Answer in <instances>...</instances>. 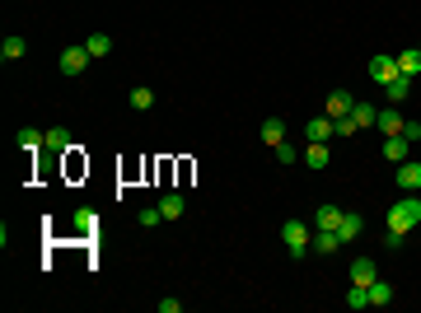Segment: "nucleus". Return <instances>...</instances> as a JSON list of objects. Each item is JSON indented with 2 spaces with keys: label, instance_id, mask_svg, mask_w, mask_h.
<instances>
[{
  "label": "nucleus",
  "instance_id": "6e6552de",
  "mask_svg": "<svg viewBox=\"0 0 421 313\" xmlns=\"http://www.w3.org/2000/svg\"><path fill=\"white\" fill-rule=\"evenodd\" d=\"M370 281H379L374 257H356V262H351V285H370Z\"/></svg>",
  "mask_w": 421,
  "mask_h": 313
},
{
  "label": "nucleus",
  "instance_id": "dca6fc26",
  "mask_svg": "<svg viewBox=\"0 0 421 313\" xmlns=\"http://www.w3.org/2000/svg\"><path fill=\"white\" fill-rule=\"evenodd\" d=\"M281 141H286V122H281V117H267V122H263V145L276 150Z\"/></svg>",
  "mask_w": 421,
  "mask_h": 313
},
{
  "label": "nucleus",
  "instance_id": "a211bd4d",
  "mask_svg": "<svg viewBox=\"0 0 421 313\" xmlns=\"http://www.w3.org/2000/svg\"><path fill=\"white\" fill-rule=\"evenodd\" d=\"M398 70H403V75H421V47L398 52Z\"/></svg>",
  "mask_w": 421,
  "mask_h": 313
},
{
  "label": "nucleus",
  "instance_id": "4468645a",
  "mask_svg": "<svg viewBox=\"0 0 421 313\" xmlns=\"http://www.w3.org/2000/svg\"><path fill=\"white\" fill-rule=\"evenodd\" d=\"M183 211H187L183 192H164V197H159V215H164V220H178Z\"/></svg>",
  "mask_w": 421,
  "mask_h": 313
},
{
  "label": "nucleus",
  "instance_id": "b1692460",
  "mask_svg": "<svg viewBox=\"0 0 421 313\" xmlns=\"http://www.w3.org/2000/svg\"><path fill=\"white\" fill-rule=\"evenodd\" d=\"M351 117H356V126H374V122H379V108H374V103H356Z\"/></svg>",
  "mask_w": 421,
  "mask_h": 313
},
{
  "label": "nucleus",
  "instance_id": "a878e982",
  "mask_svg": "<svg viewBox=\"0 0 421 313\" xmlns=\"http://www.w3.org/2000/svg\"><path fill=\"white\" fill-rule=\"evenodd\" d=\"M356 131H360L356 117H332V136H342V141H346V136H356Z\"/></svg>",
  "mask_w": 421,
  "mask_h": 313
},
{
  "label": "nucleus",
  "instance_id": "9d476101",
  "mask_svg": "<svg viewBox=\"0 0 421 313\" xmlns=\"http://www.w3.org/2000/svg\"><path fill=\"white\" fill-rule=\"evenodd\" d=\"M15 141H19V150L38 155V150H47V131H38V126H24V131H19Z\"/></svg>",
  "mask_w": 421,
  "mask_h": 313
},
{
  "label": "nucleus",
  "instance_id": "9b49d317",
  "mask_svg": "<svg viewBox=\"0 0 421 313\" xmlns=\"http://www.w3.org/2000/svg\"><path fill=\"white\" fill-rule=\"evenodd\" d=\"M398 188H421V159H403V164H398Z\"/></svg>",
  "mask_w": 421,
  "mask_h": 313
},
{
  "label": "nucleus",
  "instance_id": "f3484780",
  "mask_svg": "<svg viewBox=\"0 0 421 313\" xmlns=\"http://www.w3.org/2000/svg\"><path fill=\"white\" fill-rule=\"evenodd\" d=\"M384 94H389V103H403V98L412 94V75H398V79H389V84H384Z\"/></svg>",
  "mask_w": 421,
  "mask_h": 313
},
{
  "label": "nucleus",
  "instance_id": "aec40b11",
  "mask_svg": "<svg viewBox=\"0 0 421 313\" xmlns=\"http://www.w3.org/2000/svg\"><path fill=\"white\" fill-rule=\"evenodd\" d=\"M365 290H370V304H379V309H384V304H389V299H393V285L384 281V276H379V281H370V285H365Z\"/></svg>",
  "mask_w": 421,
  "mask_h": 313
},
{
  "label": "nucleus",
  "instance_id": "6ab92c4d",
  "mask_svg": "<svg viewBox=\"0 0 421 313\" xmlns=\"http://www.w3.org/2000/svg\"><path fill=\"white\" fill-rule=\"evenodd\" d=\"M309 141H332V117H309Z\"/></svg>",
  "mask_w": 421,
  "mask_h": 313
},
{
  "label": "nucleus",
  "instance_id": "7ed1b4c3",
  "mask_svg": "<svg viewBox=\"0 0 421 313\" xmlns=\"http://www.w3.org/2000/svg\"><path fill=\"white\" fill-rule=\"evenodd\" d=\"M403 70H398V56H389V52H379V56H370V79L374 84H389V79H398Z\"/></svg>",
  "mask_w": 421,
  "mask_h": 313
},
{
  "label": "nucleus",
  "instance_id": "bb28decb",
  "mask_svg": "<svg viewBox=\"0 0 421 313\" xmlns=\"http://www.w3.org/2000/svg\"><path fill=\"white\" fill-rule=\"evenodd\" d=\"M150 103H155V94H150L145 84H136V89H131V108H150Z\"/></svg>",
  "mask_w": 421,
  "mask_h": 313
},
{
  "label": "nucleus",
  "instance_id": "2eb2a0df",
  "mask_svg": "<svg viewBox=\"0 0 421 313\" xmlns=\"http://www.w3.org/2000/svg\"><path fill=\"white\" fill-rule=\"evenodd\" d=\"M342 248V238H337V229H313V252H337Z\"/></svg>",
  "mask_w": 421,
  "mask_h": 313
},
{
  "label": "nucleus",
  "instance_id": "423d86ee",
  "mask_svg": "<svg viewBox=\"0 0 421 313\" xmlns=\"http://www.w3.org/2000/svg\"><path fill=\"white\" fill-rule=\"evenodd\" d=\"M351 108H356V98L346 94V89H332V94H327V103H323L327 117H351Z\"/></svg>",
  "mask_w": 421,
  "mask_h": 313
},
{
  "label": "nucleus",
  "instance_id": "f257e3e1",
  "mask_svg": "<svg viewBox=\"0 0 421 313\" xmlns=\"http://www.w3.org/2000/svg\"><path fill=\"white\" fill-rule=\"evenodd\" d=\"M384 224H389V229H398V234H412V229L421 224V197H412V192H407V197H398V201L389 206Z\"/></svg>",
  "mask_w": 421,
  "mask_h": 313
},
{
  "label": "nucleus",
  "instance_id": "c85d7f7f",
  "mask_svg": "<svg viewBox=\"0 0 421 313\" xmlns=\"http://www.w3.org/2000/svg\"><path fill=\"white\" fill-rule=\"evenodd\" d=\"M276 159H281V164H295V159H300V150H295L290 141H281V145H276Z\"/></svg>",
  "mask_w": 421,
  "mask_h": 313
},
{
  "label": "nucleus",
  "instance_id": "cd10ccee",
  "mask_svg": "<svg viewBox=\"0 0 421 313\" xmlns=\"http://www.w3.org/2000/svg\"><path fill=\"white\" fill-rule=\"evenodd\" d=\"M75 224H80V234H94L98 215H94V211H75Z\"/></svg>",
  "mask_w": 421,
  "mask_h": 313
},
{
  "label": "nucleus",
  "instance_id": "0eeeda50",
  "mask_svg": "<svg viewBox=\"0 0 421 313\" xmlns=\"http://www.w3.org/2000/svg\"><path fill=\"white\" fill-rule=\"evenodd\" d=\"M300 159H304L309 169H327V159H332V150H327V141H309L304 150H300Z\"/></svg>",
  "mask_w": 421,
  "mask_h": 313
},
{
  "label": "nucleus",
  "instance_id": "39448f33",
  "mask_svg": "<svg viewBox=\"0 0 421 313\" xmlns=\"http://www.w3.org/2000/svg\"><path fill=\"white\" fill-rule=\"evenodd\" d=\"M342 215H346L342 206L323 201V206H318V211H313V220H309V224H313V229H337V224H342Z\"/></svg>",
  "mask_w": 421,
  "mask_h": 313
},
{
  "label": "nucleus",
  "instance_id": "7c9ffc66",
  "mask_svg": "<svg viewBox=\"0 0 421 313\" xmlns=\"http://www.w3.org/2000/svg\"><path fill=\"white\" fill-rule=\"evenodd\" d=\"M403 243H407V234H398V229H389V234H384V248H389V252H398Z\"/></svg>",
  "mask_w": 421,
  "mask_h": 313
},
{
  "label": "nucleus",
  "instance_id": "4be33fe9",
  "mask_svg": "<svg viewBox=\"0 0 421 313\" xmlns=\"http://www.w3.org/2000/svg\"><path fill=\"white\" fill-rule=\"evenodd\" d=\"M24 52H29V43H24V38H5V43H0V56H5V61H19Z\"/></svg>",
  "mask_w": 421,
  "mask_h": 313
},
{
  "label": "nucleus",
  "instance_id": "1a4fd4ad",
  "mask_svg": "<svg viewBox=\"0 0 421 313\" xmlns=\"http://www.w3.org/2000/svg\"><path fill=\"white\" fill-rule=\"evenodd\" d=\"M407 155H412V141L407 136H384V159L389 164H403Z\"/></svg>",
  "mask_w": 421,
  "mask_h": 313
},
{
  "label": "nucleus",
  "instance_id": "20e7f679",
  "mask_svg": "<svg viewBox=\"0 0 421 313\" xmlns=\"http://www.w3.org/2000/svg\"><path fill=\"white\" fill-rule=\"evenodd\" d=\"M94 56H89V47H66L61 52V70L66 75H84V66H89Z\"/></svg>",
  "mask_w": 421,
  "mask_h": 313
},
{
  "label": "nucleus",
  "instance_id": "412c9836",
  "mask_svg": "<svg viewBox=\"0 0 421 313\" xmlns=\"http://www.w3.org/2000/svg\"><path fill=\"white\" fill-rule=\"evenodd\" d=\"M84 47H89V56L98 61V56H108V52H112V38H108V33H94V38H84Z\"/></svg>",
  "mask_w": 421,
  "mask_h": 313
},
{
  "label": "nucleus",
  "instance_id": "5701e85b",
  "mask_svg": "<svg viewBox=\"0 0 421 313\" xmlns=\"http://www.w3.org/2000/svg\"><path fill=\"white\" fill-rule=\"evenodd\" d=\"M379 131H384V136H403V117H398V112H379Z\"/></svg>",
  "mask_w": 421,
  "mask_h": 313
},
{
  "label": "nucleus",
  "instance_id": "f03ea898",
  "mask_svg": "<svg viewBox=\"0 0 421 313\" xmlns=\"http://www.w3.org/2000/svg\"><path fill=\"white\" fill-rule=\"evenodd\" d=\"M281 238H286V248L295 252V257H304L313 243V224H304V220H286L281 224Z\"/></svg>",
  "mask_w": 421,
  "mask_h": 313
},
{
  "label": "nucleus",
  "instance_id": "c756f323",
  "mask_svg": "<svg viewBox=\"0 0 421 313\" xmlns=\"http://www.w3.org/2000/svg\"><path fill=\"white\" fill-rule=\"evenodd\" d=\"M159 220H164V215H159V206H145V211H140V224H145V229H155Z\"/></svg>",
  "mask_w": 421,
  "mask_h": 313
},
{
  "label": "nucleus",
  "instance_id": "393cba45",
  "mask_svg": "<svg viewBox=\"0 0 421 313\" xmlns=\"http://www.w3.org/2000/svg\"><path fill=\"white\" fill-rule=\"evenodd\" d=\"M346 309H370V290L365 285H351L346 290Z\"/></svg>",
  "mask_w": 421,
  "mask_h": 313
},
{
  "label": "nucleus",
  "instance_id": "ddd939ff",
  "mask_svg": "<svg viewBox=\"0 0 421 313\" xmlns=\"http://www.w3.org/2000/svg\"><path fill=\"white\" fill-rule=\"evenodd\" d=\"M360 229H365V215H360V211H346V215H342V224H337V238H342V243H351V238H356Z\"/></svg>",
  "mask_w": 421,
  "mask_h": 313
},
{
  "label": "nucleus",
  "instance_id": "f8f14e48",
  "mask_svg": "<svg viewBox=\"0 0 421 313\" xmlns=\"http://www.w3.org/2000/svg\"><path fill=\"white\" fill-rule=\"evenodd\" d=\"M47 150H52V155H66V150H75L71 131H66V126H47Z\"/></svg>",
  "mask_w": 421,
  "mask_h": 313
},
{
  "label": "nucleus",
  "instance_id": "2f4dec72",
  "mask_svg": "<svg viewBox=\"0 0 421 313\" xmlns=\"http://www.w3.org/2000/svg\"><path fill=\"white\" fill-rule=\"evenodd\" d=\"M403 136H407L412 145H417V141H421V122H403Z\"/></svg>",
  "mask_w": 421,
  "mask_h": 313
}]
</instances>
